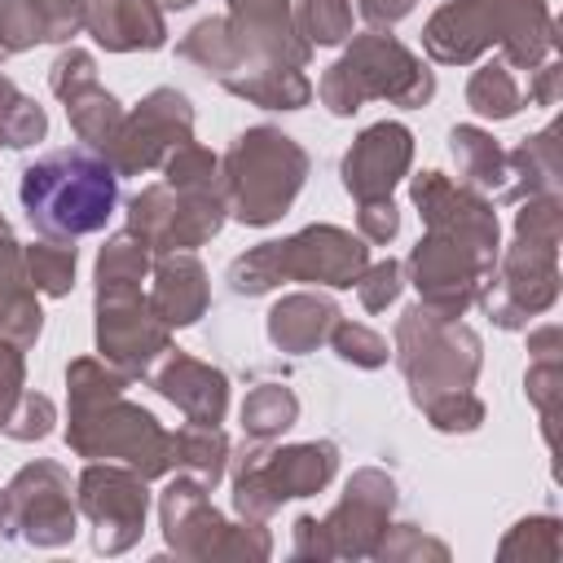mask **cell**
<instances>
[{
	"instance_id": "1",
	"label": "cell",
	"mask_w": 563,
	"mask_h": 563,
	"mask_svg": "<svg viewBox=\"0 0 563 563\" xmlns=\"http://www.w3.org/2000/svg\"><path fill=\"white\" fill-rule=\"evenodd\" d=\"M22 211L35 229L57 238L97 233L119 207L114 167L92 150H53L22 172Z\"/></svg>"
}]
</instances>
